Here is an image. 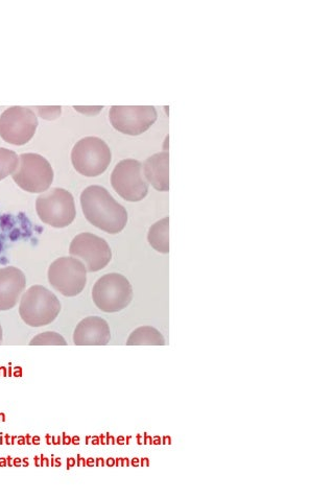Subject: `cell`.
<instances>
[{
    "instance_id": "obj_3",
    "label": "cell",
    "mask_w": 333,
    "mask_h": 500,
    "mask_svg": "<svg viewBox=\"0 0 333 500\" xmlns=\"http://www.w3.org/2000/svg\"><path fill=\"white\" fill-rule=\"evenodd\" d=\"M95 306L107 313L126 309L133 300V287L126 277L110 273L101 277L92 288Z\"/></svg>"
},
{
    "instance_id": "obj_17",
    "label": "cell",
    "mask_w": 333,
    "mask_h": 500,
    "mask_svg": "<svg viewBox=\"0 0 333 500\" xmlns=\"http://www.w3.org/2000/svg\"><path fill=\"white\" fill-rule=\"evenodd\" d=\"M19 157L14 150L0 147V181L16 171Z\"/></svg>"
},
{
    "instance_id": "obj_5",
    "label": "cell",
    "mask_w": 333,
    "mask_h": 500,
    "mask_svg": "<svg viewBox=\"0 0 333 500\" xmlns=\"http://www.w3.org/2000/svg\"><path fill=\"white\" fill-rule=\"evenodd\" d=\"M36 210L44 224L59 229L70 225L76 214L72 194L63 188H53L41 194L36 201Z\"/></svg>"
},
{
    "instance_id": "obj_2",
    "label": "cell",
    "mask_w": 333,
    "mask_h": 500,
    "mask_svg": "<svg viewBox=\"0 0 333 500\" xmlns=\"http://www.w3.org/2000/svg\"><path fill=\"white\" fill-rule=\"evenodd\" d=\"M61 309V302L52 291L42 285H34L22 295L19 314L26 325L43 327L54 322Z\"/></svg>"
},
{
    "instance_id": "obj_18",
    "label": "cell",
    "mask_w": 333,
    "mask_h": 500,
    "mask_svg": "<svg viewBox=\"0 0 333 500\" xmlns=\"http://www.w3.org/2000/svg\"><path fill=\"white\" fill-rule=\"evenodd\" d=\"M31 346H66L67 342L58 332L46 331L36 336L30 343Z\"/></svg>"
},
{
    "instance_id": "obj_1",
    "label": "cell",
    "mask_w": 333,
    "mask_h": 500,
    "mask_svg": "<svg viewBox=\"0 0 333 500\" xmlns=\"http://www.w3.org/2000/svg\"><path fill=\"white\" fill-rule=\"evenodd\" d=\"M80 205L86 219L104 232L117 234L127 226L126 208L102 186L87 187L80 194Z\"/></svg>"
},
{
    "instance_id": "obj_11",
    "label": "cell",
    "mask_w": 333,
    "mask_h": 500,
    "mask_svg": "<svg viewBox=\"0 0 333 500\" xmlns=\"http://www.w3.org/2000/svg\"><path fill=\"white\" fill-rule=\"evenodd\" d=\"M157 120L152 106H113L110 110V122L118 132L138 136L146 132Z\"/></svg>"
},
{
    "instance_id": "obj_12",
    "label": "cell",
    "mask_w": 333,
    "mask_h": 500,
    "mask_svg": "<svg viewBox=\"0 0 333 500\" xmlns=\"http://www.w3.org/2000/svg\"><path fill=\"white\" fill-rule=\"evenodd\" d=\"M26 287L24 273L15 267L0 269V311L14 308Z\"/></svg>"
},
{
    "instance_id": "obj_9",
    "label": "cell",
    "mask_w": 333,
    "mask_h": 500,
    "mask_svg": "<svg viewBox=\"0 0 333 500\" xmlns=\"http://www.w3.org/2000/svg\"><path fill=\"white\" fill-rule=\"evenodd\" d=\"M38 118L25 107H12L0 116V137L10 144L24 145L34 137Z\"/></svg>"
},
{
    "instance_id": "obj_7",
    "label": "cell",
    "mask_w": 333,
    "mask_h": 500,
    "mask_svg": "<svg viewBox=\"0 0 333 500\" xmlns=\"http://www.w3.org/2000/svg\"><path fill=\"white\" fill-rule=\"evenodd\" d=\"M50 285L65 297H76L87 283V270L84 263L75 257H61L54 260L48 269Z\"/></svg>"
},
{
    "instance_id": "obj_4",
    "label": "cell",
    "mask_w": 333,
    "mask_h": 500,
    "mask_svg": "<svg viewBox=\"0 0 333 500\" xmlns=\"http://www.w3.org/2000/svg\"><path fill=\"white\" fill-rule=\"evenodd\" d=\"M112 159L109 145L99 137H85L75 143L71 151L74 170L88 178L104 174Z\"/></svg>"
},
{
    "instance_id": "obj_20",
    "label": "cell",
    "mask_w": 333,
    "mask_h": 500,
    "mask_svg": "<svg viewBox=\"0 0 333 500\" xmlns=\"http://www.w3.org/2000/svg\"><path fill=\"white\" fill-rule=\"evenodd\" d=\"M3 339H4V331H3V327H2V325H0V344H2Z\"/></svg>"
},
{
    "instance_id": "obj_13",
    "label": "cell",
    "mask_w": 333,
    "mask_h": 500,
    "mask_svg": "<svg viewBox=\"0 0 333 500\" xmlns=\"http://www.w3.org/2000/svg\"><path fill=\"white\" fill-rule=\"evenodd\" d=\"M110 340L109 324L101 316L82 318L73 332V343L76 346H106Z\"/></svg>"
},
{
    "instance_id": "obj_15",
    "label": "cell",
    "mask_w": 333,
    "mask_h": 500,
    "mask_svg": "<svg viewBox=\"0 0 333 500\" xmlns=\"http://www.w3.org/2000/svg\"><path fill=\"white\" fill-rule=\"evenodd\" d=\"M147 240L150 246L162 254L170 253V217H164L149 228Z\"/></svg>"
},
{
    "instance_id": "obj_6",
    "label": "cell",
    "mask_w": 333,
    "mask_h": 500,
    "mask_svg": "<svg viewBox=\"0 0 333 500\" xmlns=\"http://www.w3.org/2000/svg\"><path fill=\"white\" fill-rule=\"evenodd\" d=\"M12 177L21 189L31 193H41L51 186L53 170L47 159L31 152L19 156L18 166Z\"/></svg>"
},
{
    "instance_id": "obj_10",
    "label": "cell",
    "mask_w": 333,
    "mask_h": 500,
    "mask_svg": "<svg viewBox=\"0 0 333 500\" xmlns=\"http://www.w3.org/2000/svg\"><path fill=\"white\" fill-rule=\"evenodd\" d=\"M69 253L84 263L89 273L102 271L112 259V251L108 242L92 233L76 235L69 246Z\"/></svg>"
},
{
    "instance_id": "obj_19",
    "label": "cell",
    "mask_w": 333,
    "mask_h": 500,
    "mask_svg": "<svg viewBox=\"0 0 333 500\" xmlns=\"http://www.w3.org/2000/svg\"><path fill=\"white\" fill-rule=\"evenodd\" d=\"M40 115L44 119H55L61 114V107H44L39 108Z\"/></svg>"
},
{
    "instance_id": "obj_8",
    "label": "cell",
    "mask_w": 333,
    "mask_h": 500,
    "mask_svg": "<svg viewBox=\"0 0 333 500\" xmlns=\"http://www.w3.org/2000/svg\"><path fill=\"white\" fill-rule=\"evenodd\" d=\"M111 184L128 202H140L148 193V185L142 176V164L135 159L122 160L115 166Z\"/></svg>"
},
{
    "instance_id": "obj_14",
    "label": "cell",
    "mask_w": 333,
    "mask_h": 500,
    "mask_svg": "<svg viewBox=\"0 0 333 500\" xmlns=\"http://www.w3.org/2000/svg\"><path fill=\"white\" fill-rule=\"evenodd\" d=\"M143 173L149 184L158 191L170 190V154L161 151L147 158L143 164Z\"/></svg>"
},
{
    "instance_id": "obj_16",
    "label": "cell",
    "mask_w": 333,
    "mask_h": 500,
    "mask_svg": "<svg viewBox=\"0 0 333 500\" xmlns=\"http://www.w3.org/2000/svg\"><path fill=\"white\" fill-rule=\"evenodd\" d=\"M128 346H164L162 333L151 326H141L135 329L127 341Z\"/></svg>"
}]
</instances>
